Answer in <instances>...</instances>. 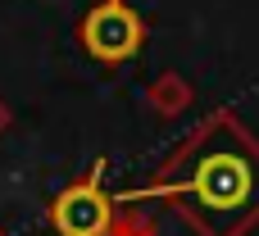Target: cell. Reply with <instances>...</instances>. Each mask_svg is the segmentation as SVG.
Here are the masks:
<instances>
[{"label": "cell", "mask_w": 259, "mask_h": 236, "mask_svg": "<svg viewBox=\"0 0 259 236\" xmlns=\"http://www.w3.org/2000/svg\"><path fill=\"white\" fill-rule=\"evenodd\" d=\"M9 123H14V114H9V105H5V100H0V136H5V132H9Z\"/></svg>", "instance_id": "obj_6"}, {"label": "cell", "mask_w": 259, "mask_h": 236, "mask_svg": "<svg viewBox=\"0 0 259 236\" xmlns=\"http://www.w3.org/2000/svg\"><path fill=\"white\" fill-rule=\"evenodd\" d=\"M77 41L96 64H127L146 45V18L127 0H96L77 23Z\"/></svg>", "instance_id": "obj_3"}, {"label": "cell", "mask_w": 259, "mask_h": 236, "mask_svg": "<svg viewBox=\"0 0 259 236\" xmlns=\"http://www.w3.org/2000/svg\"><path fill=\"white\" fill-rule=\"evenodd\" d=\"M191 100H196V86H191L178 68H164V73H155V77L146 82V105H150L159 118H178V114H187Z\"/></svg>", "instance_id": "obj_4"}, {"label": "cell", "mask_w": 259, "mask_h": 236, "mask_svg": "<svg viewBox=\"0 0 259 236\" xmlns=\"http://www.w3.org/2000/svg\"><path fill=\"white\" fill-rule=\"evenodd\" d=\"M109 236H159V232H155V223L141 218V214H118V223H114Z\"/></svg>", "instance_id": "obj_5"}, {"label": "cell", "mask_w": 259, "mask_h": 236, "mask_svg": "<svg viewBox=\"0 0 259 236\" xmlns=\"http://www.w3.org/2000/svg\"><path fill=\"white\" fill-rule=\"evenodd\" d=\"M0 236H5V232H0Z\"/></svg>", "instance_id": "obj_7"}, {"label": "cell", "mask_w": 259, "mask_h": 236, "mask_svg": "<svg viewBox=\"0 0 259 236\" xmlns=\"http://www.w3.org/2000/svg\"><path fill=\"white\" fill-rule=\"evenodd\" d=\"M123 200H168L196 236H246L259 227V141L232 109H214Z\"/></svg>", "instance_id": "obj_1"}, {"label": "cell", "mask_w": 259, "mask_h": 236, "mask_svg": "<svg viewBox=\"0 0 259 236\" xmlns=\"http://www.w3.org/2000/svg\"><path fill=\"white\" fill-rule=\"evenodd\" d=\"M114 223L118 200L105 191V159H91V168L50 200V227L59 236H109Z\"/></svg>", "instance_id": "obj_2"}]
</instances>
